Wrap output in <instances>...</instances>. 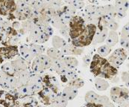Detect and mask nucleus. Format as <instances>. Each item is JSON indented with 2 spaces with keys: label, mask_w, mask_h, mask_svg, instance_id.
Returning a JSON list of instances; mask_svg holds the SVG:
<instances>
[{
  "label": "nucleus",
  "mask_w": 129,
  "mask_h": 107,
  "mask_svg": "<svg viewBox=\"0 0 129 107\" xmlns=\"http://www.w3.org/2000/svg\"><path fill=\"white\" fill-rule=\"evenodd\" d=\"M28 85L31 87L34 93L40 92L44 87L43 84V77L37 73L31 74L30 76Z\"/></svg>",
  "instance_id": "nucleus-9"
},
{
  "label": "nucleus",
  "mask_w": 129,
  "mask_h": 107,
  "mask_svg": "<svg viewBox=\"0 0 129 107\" xmlns=\"http://www.w3.org/2000/svg\"><path fill=\"white\" fill-rule=\"evenodd\" d=\"M108 34H109V31L108 28H97L93 41L95 42V43H102L106 41L108 36Z\"/></svg>",
  "instance_id": "nucleus-16"
},
{
  "label": "nucleus",
  "mask_w": 129,
  "mask_h": 107,
  "mask_svg": "<svg viewBox=\"0 0 129 107\" xmlns=\"http://www.w3.org/2000/svg\"><path fill=\"white\" fill-rule=\"evenodd\" d=\"M92 58L90 55H86L83 57V62L84 63L85 65L87 66H90L91 63H92Z\"/></svg>",
  "instance_id": "nucleus-45"
},
{
  "label": "nucleus",
  "mask_w": 129,
  "mask_h": 107,
  "mask_svg": "<svg viewBox=\"0 0 129 107\" xmlns=\"http://www.w3.org/2000/svg\"><path fill=\"white\" fill-rule=\"evenodd\" d=\"M103 107H115L114 106V104L113 103H108L107 105H105V106H104Z\"/></svg>",
  "instance_id": "nucleus-48"
},
{
  "label": "nucleus",
  "mask_w": 129,
  "mask_h": 107,
  "mask_svg": "<svg viewBox=\"0 0 129 107\" xmlns=\"http://www.w3.org/2000/svg\"><path fill=\"white\" fill-rule=\"evenodd\" d=\"M119 40V35H118L117 31H110L105 42H106V45H109L110 47H113L117 44Z\"/></svg>",
  "instance_id": "nucleus-26"
},
{
  "label": "nucleus",
  "mask_w": 129,
  "mask_h": 107,
  "mask_svg": "<svg viewBox=\"0 0 129 107\" xmlns=\"http://www.w3.org/2000/svg\"><path fill=\"white\" fill-rule=\"evenodd\" d=\"M99 94L93 91H89L86 93L84 100L87 103H95L99 97Z\"/></svg>",
  "instance_id": "nucleus-33"
},
{
  "label": "nucleus",
  "mask_w": 129,
  "mask_h": 107,
  "mask_svg": "<svg viewBox=\"0 0 129 107\" xmlns=\"http://www.w3.org/2000/svg\"><path fill=\"white\" fill-rule=\"evenodd\" d=\"M67 85H68V86H71V87L78 89L84 86V82L81 77H77L73 80L70 81L69 83H67Z\"/></svg>",
  "instance_id": "nucleus-37"
},
{
  "label": "nucleus",
  "mask_w": 129,
  "mask_h": 107,
  "mask_svg": "<svg viewBox=\"0 0 129 107\" xmlns=\"http://www.w3.org/2000/svg\"><path fill=\"white\" fill-rule=\"evenodd\" d=\"M87 24L82 17L75 15L72 18L69 24L70 36L71 41L76 39L85 30Z\"/></svg>",
  "instance_id": "nucleus-3"
},
{
  "label": "nucleus",
  "mask_w": 129,
  "mask_h": 107,
  "mask_svg": "<svg viewBox=\"0 0 129 107\" xmlns=\"http://www.w3.org/2000/svg\"><path fill=\"white\" fill-rule=\"evenodd\" d=\"M9 76L5 72L1 71V79H0V83L2 89L5 90H11L10 83H9Z\"/></svg>",
  "instance_id": "nucleus-28"
},
{
  "label": "nucleus",
  "mask_w": 129,
  "mask_h": 107,
  "mask_svg": "<svg viewBox=\"0 0 129 107\" xmlns=\"http://www.w3.org/2000/svg\"><path fill=\"white\" fill-rule=\"evenodd\" d=\"M121 79L127 87H129V72L123 71L121 74Z\"/></svg>",
  "instance_id": "nucleus-42"
},
{
  "label": "nucleus",
  "mask_w": 129,
  "mask_h": 107,
  "mask_svg": "<svg viewBox=\"0 0 129 107\" xmlns=\"http://www.w3.org/2000/svg\"><path fill=\"white\" fill-rule=\"evenodd\" d=\"M104 16L116 19L117 17L116 10L114 5H106L104 6Z\"/></svg>",
  "instance_id": "nucleus-27"
},
{
  "label": "nucleus",
  "mask_w": 129,
  "mask_h": 107,
  "mask_svg": "<svg viewBox=\"0 0 129 107\" xmlns=\"http://www.w3.org/2000/svg\"><path fill=\"white\" fill-rule=\"evenodd\" d=\"M3 106L5 107H19L14 95L7 94L3 100Z\"/></svg>",
  "instance_id": "nucleus-23"
},
{
  "label": "nucleus",
  "mask_w": 129,
  "mask_h": 107,
  "mask_svg": "<svg viewBox=\"0 0 129 107\" xmlns=\"http://www.w3.org/2000/svg\"><path fill=\"white\" fill-rule=\"evenodd\" d=\"M111 103V99L106 96V95H99L96 102L95 103L98 104L99 106H104L105 105H107L108 103Z\"/></svg>",
  "instance_id": "nucleus-39"
},
{
  "label": "nucleus",
  "mask_w": 129,
  "mask_h": 107,
  "mask_svg": "<svg viewBox=\"0 0 129 107\" xmlns=\"http://www.w3.org/2000/svg\"><path fill=\"white\" fill-rule=\"evenodd\" d=\"M119 44L121 45V47L124 49H125L126 51H129V39L120 37L119 39Z\"/></svg>",
  "instance_id": "nucleus-43"
},
{
  "label": "nucleus",
  "mask_w": 129,
  "mask_h": 107,
  "mask_svg": "<svg viewBox=\"0 0 129 107\" xmlns=\"http://www.w3.org/2000/svg\"><path fill=\"white\" fill-rule=\"evenodd\" d=\"M1 71L5 72L8 75L16 76V71L14 69L11 62H8V63H6L3 64L2 66V67H1Z\"/></svg>",
  "instance_id": "nucleus-30"
},
{
  "label": "nucleus",
  "mask_w": 129,
  "mask_h": 107,
  "mask_svg": "<svg viewBox=\"0 0 129 107\" xmlns=\"http://www.w3.org/2000/svg\"><path fill=\"white\" fill-rule=\"evenodd\" d=\"M30 76L31 75L29 74L28 71H23V72L20 73L17 77V89L28 85Z\"/></svg>",
  "instance_id": "nucleus-19"
},
{
  "label": "nucleus",
  "mask_w": 129,
  "mask_h": 107,
  "mask_svg": "<svg viewBox=\"0 0 129 107\" xmlns=\"http://www.w3.org/2000/svg\"><path fill=\"white\" fill-rule=\"evenodd\" d=\"M122 38L129 39V22L126 23L124 27L122 28V30L121 31V36Z\"/></svg>",
  "instance_id": "nucleus-40"
},
{
  "label": "nucleus",
  "mask_w": 129,
  "mask_h": 107,
  "mask_svg": "<svg viewBox=\"0 0 129 107\" xmlns=\"http://www.w3.org/2000/svg\"><path fill=\"white\" fill-rule=\"evenodd\" d=\"M78 92V90L77 89L67 86L63 89V91L60 93V95L63 98H65L67 100L70 101V100H73L76 97Z\"/></svg>",
  "instance_id": "nucleus-17"
},
{
  "label": "nucleus",
  "mask_w": 129,
  "mask_h": 107,
  "mask_svg": "<svg viewBox=\"0 0 129 107\" xmlns=\"http://www.w3.org/2000/svg\"><path fill=\"white\" fill-rule=\"evenodd\" d=\"M50 25H52L53 27L59 29V30L69 27V25L65 23V22L63 20V19L60 17V16L59 14L57 16L51 19Z\"/></svg>",
  "instance_id": "nucleus-21"
},
{
  "label": "nucleus",
  "mask_w": 129,
  "mask_h": 107,
  "mask_svg": "<svg viewBox=\"0 0 129 107\" xmlns=\"http://www.w3.org/2000/svg\"><path fill=\"white\" fill-rule=\"evenodd\" d=\"M52 67V60L47 54H43L40 57H35L31 63V69L37 74L42 73Z\"/></svg>",
  "instance_id": "nucleus-4"
},
{
  "label": "nucleus",
  "mask_w": 129,
  "mask_h": 107,
  "mask_svg": "<svg viewBox=\"0 0 129 107\" xmlns=\"http://www.w3.org/2000/svg\"><path fill=\"white\" fill-rule=\"evenodd\" d=\"M98 5H87L84 8V11L85 12V14L87 15H90V16H92V15H95L96 16V11H97V8H98Z\"/></svg>",
  "instance_id": "nucleus-38"
},
{
  "label": "nucleus",
  "mask_w": 129,
  "mask_h": 107,
  "mask_svg": "<svg viewBox=\"0 0 129 107\" xmlns=\"http://www.w3.org/2000/svg\"><path fill=\"white\" fill-rule=\"evenodd\" d=\"M11 63H12L14 69L16 71V77H17L20 73L23 71H28V62H26L22 57H19L16 60H12Z\"/></svg>",
  "instance_id": "nucleus-13"
},
{
  "label": "nucleus",
  "mask_w": 129,
  "mask_h": 107,
  "mask_svg": "<svg viewBox=\"0 0 129 107\" xmlns=\"http://www.w3.org/2000/svg\"><path fill=\"white\" fill-rule=\"evenodd\" d=\"M19 54L21 55V57L24 59L26 62L29 63L31 61H33L35 58V54L31 48H30L29 45H22L19 47Z\"/></svg>",
  "instance_id": "nucleus-14"
},
{
  "label": "nucleus",
  "mask_w": 129,
  "mask_h": 107,
  "mask_svg": "<svg viewBox=\"0 0 129 107\" xmlns=\"http://www.w3.org/2000/svg\"><path fill=\"white\" fill-rule=\"evenodd\" d=\"M111 52V47H110L108 45H101L100 47L98 48L97 49V54L102 57H106L107 56H108Z\"/></svg>",
  "instance_id": "nucleus-34"
},
{
  "label": "nucleus",
  "mask_w": 129,
  "mask_h": 107,
  "mask_svg": "<svg viewBox=\"0 0 129 107\" xmlns=\"http://www.w3.org/2000/svg\"><path fill=\"white\" fill-rule=\"evenodd\" d=\"M110 95L113 102L119 104L123 100L129 97V90L126 87L113 86L111 89Z\"/></svg>",
  "instance_id": "nucleus-7"
},
{
  "label": "nucleus",
  "mask_w": 129,
  "mask_h": 107,
  "mask_svg": "<svg viewBox=\"0 0 129 107\" xmlns=\"http://www.w3.org/2000/svg\"><path fill=\"white\" fill-rule=\"evenodd\" d=\"M90 68L91 73L95 77L103 79L113 80L118 74L117 69L113 67L107 59L100 57L98 54L92 57Z\"/></svg>",
  "instance_id": "nucleus-1"
},
{
  "label": "nucleus",
  "mask_w": 129,
  "mask_h": 107,
  "mask_svg": "<svg viewBox=\"0 0 129 107\" xmlns=\"http://www.w3.org/2000/svg\"><path fill=\"white\" fill-rule=\"evenodd\" d=\"M30 48H31V50L33 51V52L35 54V57H40L43 54H44L45 51V48L43 46H42L40 44H37V43H30L29 44Z\"/></svg>",
  "instance_id": "nucleus-29"
},
{
  "label": "nucleus",
  "mask_w": 129,
  "mask_h": 107,
  "mask_svg": "<svg viewBox=\"0 0 129 107\" xmlns=\"http://www.w3.org/2000/svg\"><path fill=\"white\" fill-rule=\"evenodd\" d=\"M97 30V26L94 25H87L85 30L76 39L71 42L77 48H84L92 43Z\"/></svg>",
  "instance_id": "nucleus-2"
},
{
  "label": "nucleus",
  "mask_w": 129,
  "mask_h": 107,
  "mask_svg": "<svg viewBox=\"0 0 129 107\" xmlns=\"http://www.w3.org/2000/svg\"><path fill=\"white\" fill-rule=\"evenodd\" d=\"M60 34L63 36V38L66 39H70V29L69 27L66 28H63L59 30ZM71 40V39H70Z\"/></svg>",
  "instance_id": "nucleus-44"
},
{
  "label": "nucleus",
  "mask_w": 129,
  "mask_h": 107,
  "mask_svg": "<svg viewBox=\"0 0 129 107\" xmlns=\"http://www.w3.org/2000/svg\"><path fill=\"white\" fill-rule=\"evenodd\" d=\"M119 107H129V97L119 104Z\"/></svg>",
  "instance_id": "nucleus-47"
},
{
  "label": "nucleus",
  "mask_w": 129,
  "mask_h": 107,
  "mask_svg": "<svg viewBox=\"0 0 129 107\" xmlns=\"http://www.w3.org/2000/svg\"><path fill=\"white\" fill-rule=\"evenodd\" d=\"M60 51L64 57H73V55H80L84 52V49L81 48H77L72 42L67 43Z\"/></svg>",
  "instance_id": "nucleus-11"
},
{
  "label": "nucleus",
  "mask_w": 129,
  "mask_h": 107,
  "mask_svg": "<svg viewBox=\"0 0 129 107\" xmlns=\"http://www.w3.org/2000/svg\"><path fill=\"white\" fill-rule=\"evenodd\" d=\"M17 91L19 94V96H22V97H30L34 94L33 91L31 90V87L28 85L17 89Z\"/></svg>",
  "instance_id": "nucleus-31"
},
{
  "label": "nucleus",
  "mask_w": 129,
  "mask_h": 107,
  "mask_svg": "<svg viewBox=\"0 0 129 107\" xmlns=\"http://www.w3.org/2000/svg\"><path fill=\"white\" fill-rule=\"evenodd\" d=\"M0 6L2 16L8 17L14 14L17 11V4L14 1H1Z\"/></svg>",
  "instance_id": "nucleus-8"
},
{
  "label": "nucleus",
  "mask_w": 129,
  "mask_h": 107,
  "mask_svg": "<svg viewBox=\"0 0 129 107\" xmlns=\"http://www.w3.org/2000/svg\"><path fill=\"white\" fill-rule=\"evenodd\" d=\"M81 107H86L85 106H81Z\"/></svg>",
  "instance_id": "nucleus-49"
},
{
  "label": "nucleus",
  "mask_w": 129,
  "mask_h": 107,
  "mask_svg": "<svg viewBox=\"0 0 129 107\" xmlns=\"http://www.w3.org/2000/svg\"><path fill=\"white\" fill-rule=\"evenodd\" d=\"M78 77V73L75 70H70L66 75L60 76V80L63 83H69L70 81Z\"/></svg>",
  "instance_id": "nucleus-32"
},
{
  "label": "nucleus",
  "mask_w": 129,
  "mask_h": 107,
  "mask_svg": "<svg viewBox=\"0 0 129 107\" xmlns=\"http://www.w3.org/2000/svg\"><path fill=\"white\" fill-rule=\"evenodd\" d=\"M127 58L128 51L122 48H119L111 54V56L108 58V60L113 67L117 68L119 67Z\"/></svg>",
  "instance_id": "nucleus-6"
},
{
  "label": "nucleus",
  "mask_w": 129,
  "mask_h": 107,
  "mask_svg": "<svg viewBox=\"0 0 129 107\" xmlns=\"http://www.w3.org/2000/svg\"><path fill=\"white\" fill-rule=\"evenodd\" d=\"M114 6L116 10L117 18L122 19L127 15V11L129 8V3L126 1H116Z\"/></svg>",
  "instance_id": "nucleus-12"
},
{
  "label": "nucleus",
  "mask_w": 129,
  "mask_h": 107,
  "mask_svg": "<svg viewBox=\"0 0 129 107\" xmlns=\"http://www.w3.org/2000/svg\"><path fill=\"white\" fill-rule=\"evenodd\" d=\"M38 94L41 102L43 104L49 106L53 103L57 97L60 94H58V89L43 87V89L38 92Z\"/></svg>",
  "instance_id": "nucleus-5"
},
{
  "label": "nucleus",
  "mask_w": 129,
  "mask_h": 107,
  "mask_svg": "<svg viewBox=\"0 0 129 107\" xmlns=\"http://www.w3.org/2000/svg\"><path fill=\"white\" fill-rule=\"evenodd\" d=\"M107 28L108 30H111V31H116L119 28V23L116 20H113L108 24Z\"/></svg>",
  "instance_id": "nucleus-41"
},
{
  "label": "nucleus",
  "mask_w": 129,
  "mask_h": 107,
  "mask_svg": "<svg viewBox=\"0 0 129 107\" xmlns=\"http://www.w3.org/2000/svg\"><path fill=\"white\" fill-rule=\"evenodd\" d=\"M46 54L52 59V60H62L64 56L60 51V50L57 49L55 48H49L46 51Z\"/></svg>",
  "instance_id": "nucleus-24"
},
{
  "label": "nucleus",
  "mask_w": 129,
  "mask_h": 107,
  "mask_svg": "<svg viewBox=\"0 0 129 107\" xmlns=\"http://www.w3.org/2000/svg\"><path fill=\"white\" fill-rule=\"evenodd\" d=\"M95 86L97 90L100 91H106L107 89L109 88V83L108 82L103 78L101 77H97L95 80Z\"/></svg>",
  "instance_id": "nucleus-25"
},
{
  "label": "nucleus",
  "mask_w": 129,
  "mask_h": 107,
  "mask_svg": "<svg viewBox=\"0 0 129 107\" xmlns=\"http://www.w3.org/2000/svg\"><path fill=\"white\" fill-rule=\"evenodd\" d=\"M1 57L5 60L12 59L13 57L17 56L19 54V49L17 45H9L2 47L0 49Z\"/></svg>",
  "instance_id": "nucleus-10"
},
{
  "label": "nucleus",
  "mask_w": 129,
  "mask_h": 107,
  "mask_svg": "<svg viewBox=\"0 0 129 107\" xmlns=\"http://www.w3.org/2000/svg\"><path fill=\"white\" fill-rule=\"evenodd\" d=\"M62 61L65 66L70 70H75L78 65V60L74 57H64Z\"/></svg>",
  "instance_id": "nucleus-18"
},
{
  "label": "nucleus",
  "mask_w": 129,
  "mask_h": 107,
  "mask_svg": "<svg viewBox=\"0 0 129 107\" xmlns=\"http://www.w3.org/2000/svg\"><path fill=\"white\" fill-rule=\"evenodd\" d=\"M43 84L44 87H49L52 89H58L57 88V81L54 77L49 75H45L43 77Z\"/></svg>",
  "instance_id": "nucleus-20"
},
{
  "label": "nucleus",
  "mask_w": 129,
  "mask_h": 107,
  "mask_svg": "<svg viewBox=\"0 0 129 107\" xmlns=\"http://www.w3.org/2000/svg\"><path fill=\"white\" fill-rule=\"evenodd\" d=\"M12 27L16 30V31H18V30H20L21 29V27H22V25L17 22V21H15V22H13V24H12Z\"/></svg>",
  "instance_id": "nucleus-46"
},
{
  "label": "nucleus",
  "mask_w": 129,
  "mask_h": 107,
  "mask_svg": "<svg viewBox=\"0 0 129 107\" xmlns=\"http://www.w3.org/2000/svg\"><path fill=\"white\" fill-rule=\"evenodd\" d=\"M65 3L73 7L76 11L83 10L86 7V4L83 1H65Z\"/></svg>",
  "instance_id": "nucleus-36"
},
{
  "label": "nucleus",
  "mask_w": 129,
  "mask_h": 107,
  "mask_svg": "<svg viewBox=\"0 0 129 107\" xmlns=\"http://www.w3.org/2000/svg\"><path fill=\"white\" fill-rule=\"evenodd\" d=\"M52 68L60 76L66 75L69 71H70L69 69H67L65 66L62 60H52Z\"/></svg>",
  "instance_id": "nucleus-15"
},
{
  "label": "nucleus",
  "mask_w": 129,
  "mask_h": 107,
  "mask_svg": "<svg viewBox=\"0 0 129 107\" xmlns=\"http://www.w3.org/2000/svg\"><path fill=\"white\" fill-rule=\"evenodd\" d=\"M52 44L53 48L60 50L67 44V42L64 38L55 35L53 36L52 38Z\"/></svg>",
  "instance_id": "nucleus-22"
},
{
  "label": "nucleus",
  "mask_w": 129,
  "mask_h": 107,
  "mask_svg": "<svg viewBox=\"0 0 129 107\" xmlns=\"http://www.w3.org/2000/svg\"><path fill=\"white\" fill-rule=\"evenodd\" d=\"M68 105V100L63 98L60 94H59L53 103L51 105L52 107H67Z\"/></svg>",
  "instance_id": "nucleus-35"
}]
</instances>
